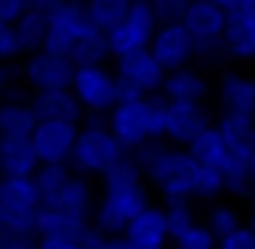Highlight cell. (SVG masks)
<instances>
[{"mask_svg": "<svg viewBox=\"0 0 255 249\" xmlns=\"http://www.w3.org/2000/svg\"><path fill=\"white\" fill-rule=\"evenodd\" d=\"M132 0H84V10H87V19H91L94 29L100 32H110L120 19L129 13Z\"/></svg>", "mask_w": 255, "mask_h": 249, "instance_id": "cell-25", "label": "cell"}, {"mask_svg": "<svg viewBox=\"0 0 255 249\" xmlns=\"http://www.w3.org/2000/svg\"><path fill=\"white\" fill-rule=\"evenodd\" d=\"M19 75L32 87V94L36 91H62V87H71V81H75V65L49 49H39L23 58Z\"/></svg>", "mask_w": 255, "mask_h": 249, "instance_id": "cell-10", "label": "cell"}, {"mask_svg": "<svg viewBox=\"0 0 255 249\" xmlns=\"http://www.w3.org/2000/svg\"><path fill=\"white\" fill-rule=\"evenodd\" d=\"M197 175H200L197 159L187 149L171 146L168 156L149 175V185L165 198V204H174V201H187L191 204V198H197Z\"/></svg>", "mask_w": 255, "mask_h": 249, "instance_id": "cell-4", "label": "cell"}, {"mask_svg": "<svg viewBox=\"0 0 255 249\" xmlns=\"http://www.w3.org/2000/svg\"><path fill=\"white\" fill-rule=\"evenodd\" d=\"M165 104L162 94L155 97H136V100H120L107 117L110 133L120 139L126 152L139 149L145 143L165 139Z\"/></svg>", "mask_w": 255, "mask_h": 249, "instance_id": "cell-2", "label": "cell"}, {"mask_svg": "<svg viewBox=\"0 0 255 249\" xmlns=\"http://www.w3.org/2000/svg\"><path fill=\"white\" fill-rule=\"evenodd\" d=\"M39 165L32 139H0V178H32Z\"/></svg>", "mask_w": 255, "mask_h": 249, "instance_id": "cell-16", "label": "cell"}, {"mask_svg": "<svg viewBox=\"0 0 255 249\" xmlns=\"http://www.w3.org/2000/svg\"><path fill=\"white\" fill-rule=\"evenodd\" d=\"M220 52H223V55H230V58H239V62H249V58H255V23L236 16V13H230V23H226Z\"/></svg>", "mask_w": 255, "mask_h": 249, "instance_id": "cell-21", "label": "cell"}, {"mask_svg": "<svg viewBox=\"0 0 255 249\" xmlns=\"http://www.w3.org/2000/svg\"><path fill=\"white\" fill-rule=\"evenodd\" d=\"M149 52L165 68V75H168V71H178V68H187L191 58L197 55L194 39H191V32L184 29V23H162L158 32H155V39H152V45H149Z\"/></svg>", "mask_w": 255, "mask_h": 249, "instance_id": "cell-13", "label": "cell"}, {"mask_svg": "<svg viewBox=\"0 0 255 249\" xmlns=\"http://www.w3.org/2000/svg\"><path fill=\"white\" fill-rule=\"evenodd\" d=\"M81 246H84V249H126L120 237H110V233L97 230L94 224L81 233Z\"/></svg>", "mask_w": 255, "mask_h": 249, "instance_id": "cell-33", "label": "cell"}, {"mask_svg": "<svg viewBox=\"0 0 255 249\" xmlns=\"http://www.w3.org/2000/svg\"><path fill=\"white\" fill-rule=\"evenodd\" d=\"M207 126H210V113L204 110V104H191V100H168L165 104V143L187 149Z\"/></svg>", "mask_w": 255, "mask_h": 249, "instance_id": "cell-12", "label": "cell"}, {"mask_svg": "<svg viewBox=\"0 0 255 249\" xmlns=\"http://www.w3.org/2000/svg\"><path fill=\"white\" fill-rule=\"evenodd\" d=\"M123 246L126 249H171V230L165 207L149 204L139 217H132V224L123 230Z\"/></svg>", "mask_w": 255, "mask_h": 249, "instance_id": "cell-14", "label": "cell"}, {"mask_svg": "<svg viewBox=\"0 0 255 249\" xmlns=\"http://www.w3.org/2000/svg\"><path fill=\"white\" fill-rule=\"evenodd\" d=\"M91 227V220L75 217L68 211H58V207H39L36 217V237H75L81 240V233Z\"/></svg>", "mask_w": 255, "mask_h": 249, "instance_id": "cell-20", "label": "cell"}, {"mask_svg": "<svg viewBox=\"0 0 255 249\" xmlns=\"http://www.w3.org/2000/svg\"><path fill=\"white\" fill-rule=\"evenodd\" d=\"M65 0H29V6L32 10H42V13H52V10H58Z\"/></svg>", "mask_w": 255, "mask_h": 249, "instance_id": "cell-39", "label": "cell"}, {"mask_svg": "<svg viewBox=\"0 0 255 249\" xmlns=\"http://www.w3.org/2000/svg\"><path fill=\"white\" fill-rule=\"evenodd\" d=\"M113 75L120 81V100L155 97V94H162V84H165V68L155 62V55L149 49L117 58Z\"/></svg>", "mask_w": 255, "mask_h": 249, "instance_id": "cell-6", "label": "cell"}, {"mask_svg": "<svg viewBox=\"0 0 255 249\" xmlns=\"http://www.w3.org/2000/svg\"><path fill=\"white\" fill-rule=\"evenodd\" d=\"M81 123H68V120H42L32 133V149H36L42 165H68L71 152H75Z\"/></svg>", "mask_w": 255, "mask_h": 249, "instance_id": "cell-11", "label": "cell"}, {"mask_svg": "<svg viewBox=\"0 0 255 249\" xmlns=\"http://www.w3.org/2000/svg\"><path fill=\"white\" fill-rule=\"evenodd\" d=\"M91 19H87L84 0H65L58 10L49 13V36H45V49L55 55L68 58L71 49L91 32Z\"/></svg>", "mask_w": 255, "mask_h": 249, "instance_id": "cell-9", "label": "cell"}, {"mask_svg": "<svg viewBox=\"0 0 255 249\" xmlns=\"http://www.w3.org/2000/svg\"><path fill=\"white\" fill-rule=\"evenodd\" d=\"M123 156H126V149L110 133V126L91 120V123H84L81 133H78V143H75L68 168L75 175H81V178H91V175H104L107 168H113Z\"/></svg>", "mask_w": 255, "mask_h": 249, "instance_id": "cell-3", "label": "cell"}, {"mask_svg": "<svg viewBox=\"0 0 255 249\" xmlns=\"http://www.w3.org/2000/svg\"><path fill=\"white\" fill-rule=\"evenodd\" d=\"M36 249H84L75 237H36Z\"/></svg>", "mask_w": 255, "mask_h": 249, "instance_id": "cell-37", "label": "cell"}, {"mask_svg": "<svg viewBox=\"0 0 255 249\" xmlns=\"http://www.w3.org/2000/svg\"><path fill=\"white\" fill-rule=\"evenodd\" d=\"M220 194H226V178L220 168H210V165H200V175H197V198L200 201H217Z\"/></svg>", "mask_w": 255, "mask_h": 249, "instance_id": "cell-30", "label": "cell"}, {"mask_svg": "<svg viewBox=\"0 0 255 249\" xmlns=\"http://www.w3.org/2000/svg\"><path fill=\"white\" fill-rule=\"evenodd\" d=\"M210 3H220V6H226V10H233V6H236V0H210Z\"/></svg>", "mask_w": 255, "mask_h": 249, "instance_id": "cell-41", "label": "cell"}, {"mask_svg": "<svg viewBox=\"0 0 255 249\" xmlns=\"http://www.w3.org/2000/svg\"><path fill=\"white\" fill-rule=\"evenodd\" d=\"M6 87H10V71L6 65H0V100H6Z\"/></svg>", "mask_w": 255, "mask_h": 249, "instance_id": "cell-40", "label": "cell"}, {"mask_svg": "<svg viewBox=\"0 0 255 249\" xmlns=\"http://www.w3.org/2000/svg\"><path fill=\"white\" fill-rule=\"evenodd\" d=\"M168 149H171V143H165V139H155V143H145V146H139V149H132L129 156H132V162L142 168L145 178H149V175L158 168V162L168 156Z\"/></svg>", "mask_w": 255, "mask_h": 249, "instance_id": "cell-29", "label": "cell"}, {"mask_svg": "<svg viewBox=\"0 0 255 249\" xmlns=\"http://www.w3.org/2000/svg\"><path fill=\"white\" fill-rule=\"evenodd\" d=\"M71 168L68 165H39V172L32 175V181H36V191H39V201L45 204H52V201L62 194V188L71 181Z\"/></svg>", "mask_w": 255, "mask_h": 249, "instance_id": "cell-26", "label": "cell"}, {"mask_svg": "<svg viewBox=\"0 0 255 249\" xmlns=\"http://www.w3.org/2000/svg\"><path fill=\"white\" fill-rule=\"evenodd\" d=\"M39 120L32 113L29 100L6 97L0 100V139H32Z\"/></svg>", "mask_w": 255, "mask_h": 249, "instance_id": "cell-18", "label": "cell"}, {"mask_svg": "<svg viewBox=\"0 0 255 249\" xmlns=\"http://www.w3.org/2000/svg\"><path fill=\"white\" fill-rule=\"evenodd\" d=\"M158 26L162 23H158V16H155L149 0H136V3L129 6V13L107 32L110 55L123 58V55H132V52H145L152 45V39H155Z\"/></svg>", "mask_w": 255, "mask_h": 249, "instance_id": "cell-5", "label": "cell"}, {"mask_svg": "<svg viewBox=\"0 0 255 249\" xmlns=\"http://www.w3.org/2000/svg\"><path fill=\"white\" fill-rule=\"evenodd\" d=\"M13 29H16V39H19L23 55L39 52V49H45V36H49V13L32 10V6H29V10L19 16V23L13 26Z\"/></svg>", "mask_w": 255, "mask_h": 249, "instance_id": "cell-23", "label": "cell"}, {"mask_svg": "<svg viewBox=\"0 0 255 249\" xmlns=\"http://www.w3.org/2000/svg\"><path fill=\"white\" fill-rule=\"evenodd\" d=\"M152 10H155L158 23H181L187 13V6L194 3V0H149Z\"/></svg>", "mask_w": 255, "mask_h": 249, "instance_id": "cell-32", "label": "cell"}, {"mask_svg": "<svg viewBox=\"0 0 255 249\" xmlns=\"http://www.w3.org/2000/svg\"><path fill=\"white\" fill-rule=\"evenodd\" d=\"M220 240L210 233V227L207 224H194V227H187L184 233H178V237H171V246L174 249H217Z\"/></svg>", "mask_w": 255, "mask_h": 249, "instance_id": "cell-28", "label": "cell"}, {"mask_svg": "<svg viewBox=\"0 0 255 249\" xmlns=\"http://www.w3.org/2000/svg\"><path fill=\"white\" fill-rule=\"evenodd\" d=\"M187 152H191L200 165L220 168V172H223V165H226V143H223V136H220V130L213 123L207 126V130L200 133L191 146H187Z\"/></svg>", "mask_w": 255, "mask_h": 249, "instance_id": "cell-24", "label": "cell"}, {"mask_svg": "<svg viewBox=\"0 0 255 249\" xmlns=\"http://www.w3.org/2000/svg\"><path fill=\"white\" fill-rule=\"evenodd\" d=\"M132 3H136V0H132Z\"/></svg>", "mask_w": 255, "mask_h": 249, "instance_id": "cell-43", "label": "cell"}, {"mask_svg": "<svg viewBox=\"0 0 255 249\" xmlns=\"http://www.w3.org/2000/svg\"><path fill=\"white\" fill-rule=\"evenodd\" d=\"M26 10H29V0H0V23L16 26Z\"/></svg>", "mask_w": 255, "mask_h": 249, "instance_id": "cell-36", "label": "cell"}, {"mask_svg": "<svg viewBox=\"0 0 255 249\" xmlns=\"http://www.w3.org/2000/svg\"><path fill=\"white\" fill-rule=\"evenodd\" d=\"M29 107L36 113V120H68V123H81L84 107L78 104L75 91L62 87V91H36L29 97Z\"/></svg>", "mask_w": 255, "mask_h": 249, "instance_id": "cell-15", "label": "cell"}, {"mask_svg": "<svg viewBox=\"0 0 255 249\" xmlns=\"http://www.w3.org/2000/svg\"><path fill=\"white\" fill-rule=\"evenodd\" d=\"M207 94H210L207 78L200 75L197 68H191V65L165 75V84H162V97L165 100H191V104H204Z\"/></svg>", "mask_w": 255, "mask_h": 249, "instance_id": "cell-19", "label": "cell"}, {"mask_svg": "<svg viewBox=\"0 0 255 249\" xmlns=\"http://www.w3.org/2000/svg\"><path fill=\"white\" fill-rule=\"evenodd\" d=\"M230 13H236V16L249 19V23H255V0H236V6H233Z\"/></svg>", "mask_w": 255, "mask_h": 249, "instance_id": "cell-38", "label": "cell"}, {"mask_svg": "<svg viewBox=\"0 0 255 249\" xmlns=\"http://www.w3.org/2000/svg\"><path fill=\"white\" fill-rule=\"evenodd\" d=\"M100 181H104V191H100V201L94 207L91 224L97 230L110 233V237H123V230L132 224V217H139L152 204L149 201V178H145L142 168L132 162V156L126 152L117 165L100 175Z\"/></svg>", "mask_w": 255, "mask_h": 249, "instance_id": "cell-1", "label": "cell"}, {"mask_svg": "<svg viewBox=\"0 0 255 249\" xmlns=\"http://www.w3.org/2000/svg\"><path fill=\"white\" fill-rule=\"evenodd\" d=\"M220 107L223 113H239V117H255V81L246 75H223L220 78Z\"/></svg>", "mask_w": 255, "mask_h": 249, "instance_id": "cell-17", "label": "cell"}, {"mask_svg": "<svg viewBox=\"0 0 255 249\" xmlns=\"http://www.w3.org/2000/svg\"><path fill=\"white\" fill-rule=\"evenodd\" d=\"M78 104L84 107V113L94 117H110V110L120 104V81L107 65H84L75 68V81H71Z\"/></svg>", "mask_w": 255, "mask_h": 249, "instance_id": "cell-7", "label": "cell"}, {"mask_svg": "<svg viewBox=\"0 0 255 249\" xmlns=\"http://www.w3.org/2000/svg\"><path fill=\"white\" fill-rule=\"evenodd\" d=\"M204 224L210 227V233L217 240H223L226 233L239 230V227H243V220H239V211H236V207H230V204H213Z\"/></svg>", "mask_w": 255, "mask_h": 249, "instance_id": "cell-27", "label": "cell"}, {"mask_svg": "<svg viewBox=\"0 0 255 249\" xmlns=\"http://www.w3.org/2000/svg\"><path fill=\"white\" fill-rule=\"evenodd\" d=\"M249 230H252V233H255V217H252V224H249Z\"/></svg>", "mask_w": 255, "mask_h": 249, "instance_id": "cell-42", "label": "cell"}, {"mask_svg": "<svg viewBox=\"0 0 255 249\" xmlns=\"http://www.w3.org/2000/svg\"><path fill=\"white\" fill-rule=\"evenodd\" d=\"M16 55H23L19 39H16V29H13L10 23H0V65H10Z\"/></svg>", "mask_w": 255, "mask_h": 249, "instance_id": "cell-34", "label": "cell"}, {"mask_svg": "<svg viewBox=\"0 0 255 249\" xmlns=\"http://www.w3.org/2000/svg\"><path fill=\"white\" fill-rule=\"evenodd\" d=\"M165 217H168V230L171 237H178V233H184L187 227L197 224V217H194L191 204L187 201H174V204H165Z\"/></svg>", "mask_w": 255, "mask_h": 249, "instance_id": "cell-31", "label": "cell"}, {"mask_svg": "<svg viewBox=\"0 0 255 249\" xmlns=\"http://www.w3.org/2000/svg\"><path fill=\"white\" fill-rule=\"evenodd\" d=\"M217 249H255V233L249 227H239V230L226 233V237L217 243Z\"/></svg>", "mask_w": 255, "mask_h": 249, "instance_id": "cell-35", "label": "cell"}, {"mask_svg": "<svg viewBox=\"0 0 255 249\" xmlns=\"http://www.w3.org/2000/svg\"><path fill=\"white\" fill-rule=\"evenodd\" d=\"M45 207H58V211H68V214H75V217H84V220H91V214H94V194H91V185H87V178H81V175H71V181L62 188V194H58L52 204H45Z\"/></svg>", "mask_w": 255, "mask_h": 249, "instance_id": "cell-22", "label": "cell"}, {"mask_svg": "<svg viewBox=\"0 0 255 249\" xmlns=\"http://www.w3.org/2000/svg\"><path fill=\"white\" fill-rule=\"evenodd\" d=\"M184 29L191 32L194 39V49L200 55H210V52H220L223 45V32L226 23H230V10L220 3H210V0H194L184 13Z\"/></svg>", "mask_w": 255, "mask_h": 249, "instance_id": "cell-8", "label": "cell"}]
</instances>
